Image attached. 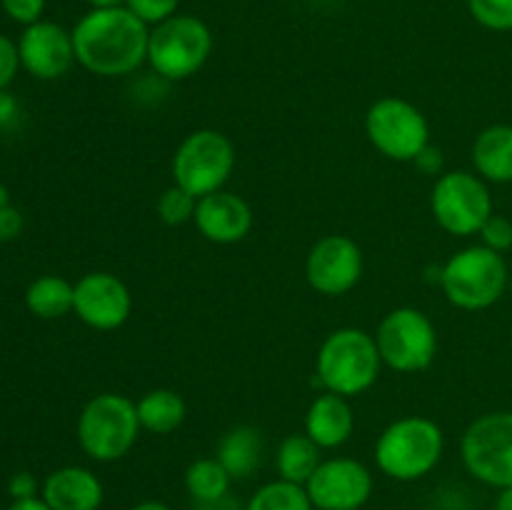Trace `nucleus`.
<instances>
[{
  "mask_svg": "<svg viewBox=\"0 0 512 510\" xmlns=\"http://www.w3.org/2000/svg\"><path fill=\"white\" fill-rule=\"evenodd\" d=\"M235 163H238V153L228 135L215 128H198L185 135L175 148L170 173H173L175 185L200 200L205 195L225 190Z\"/></svg>",
  "mask_w": 512,
  "mask_h": 510,
  "instance_id": "obj_7",
  "label": "nucleus"
},
{
  "mask_svg": "<svg viewBox=\"0 0 512 510\" xmlns=\"http://www.w3.org/2000/svg\"><path fill=\"white\" fill-rule=\"evenodd\" d=\"M73 313L88 328L110 333L128 323L130 313H133V295L115 273L93 270L75 283Z\"/></svg>",
  "mask_w": 512,
  "mask_h": 510,
  "instance_id": "obj_14",
  "label": "nucleus"
},
{
  "mask_svg": "<svg viewBox=\"0 0 512 510\" xmlns=\"http://www.w3.org/2000/svg\"><path fill=\"white\" fill-rule=\"evenodd\" d=\"M380 358L375 335L363 328H338L320 343L315 355V375L323 390L343 398L368 393L380 378Z\"/></svg>",
  "mask_w": 512,
  "mask_h": 510,
  "instance_id": "obj_3",
  "label": "nucleus"
},
{
  "mask_svg": "<svg viewBox=\"0 0 512 510\" xmlns=\"http://www.w3.org/2000/svg\"><path fill=\"white\" fill-rule=\"evenodd\" d=\"M195 228L215 245H235L253 230V208L248 200L230 190H218L198 200L193 218Z\"/></svg>",
  "mask_w": 512,
  "mask_h": 510,
  "instance_id": "obj_16",
  "label": "nucleus"
},
{
  "mask_svg": "<svg viewBox=\"0 0 512 510\" xmlns=\"http://www.w3.org/2000/svg\"><path fill=\"white\" fill-rule=\"evenodd\" d=\"M468 10L478 25L495 33L512 30V0H468Z\"/></svg>",
  "mask_w": 512,
  "mask_h": 510,
  "instance_id": "obj_27",
  "label": "nucleus"
},
{
  "mask_svg": "<svg viewBox=\"0 0 512 510\" xmlns=\"http://www.w3.org/2000/svg\"><path fill=\"white\" fill-rule=\"evenodd\" d=\"M40 498L50 505V510H100L105 488L90 468L65 465L43 480Z\"/></svg>",
  "mask_w": 512,
  "mask_h": 510,
  "instance_id": "obj_17",
  "label": "nucleus"
},
{
  "mask_svg": "<svg viewBox=\"0 0 512 510\" xmlns=\"http://www.w3.org/2000/svg\"><path fill=\"white\" fill-rule=\"evenodd\" d=\"M510 290H512V275H510Z\"/></svg>",
  "mask_w": 512,
  "mask_h": 510,
  "instance_id": "obj_41",
  "label": "nucleus"
},
{
  "mask_svg": "<svg viewBox=\"0 0 512 510\" xmlns=\"http://www.w3.org/2000/svg\"><path fill=\"white\" fill-rule=\"evenodd\" d=\"M130 510H173L168 503H163V500H140V503H135Z\"/></svg>",
  "mask_w": 512,
  "mask_h": 510,
  "instance_id": "obj_37",
  "label": "nucleus"
},
{
  "mask_svg": "<svg viewBox=\"0 0 512 510\" xmlns=\"http://www.w3.org/2000/svg\"><path fill=\"white\" fill-rule=\"evenodd\" d=\"M480 243L495 253H508L512 248V220L505 215L493 213L480 228Z\"/></svg>",
  "mask_w": 512,
  "mask_h": 510,
  "instance_id": "obj_29",
  "label": "nucleus"
},
{
  "mask_svg": "<svg viewBox=\"0 0 512 510\" xmlns=\"http://www.w3.org/2000/svg\"><path fill=\"white\" fill-rule=\"evenodd\" d=\"M510 340H512V335H510Z\"/></svg>",
  "mask_w": 512,
  "mask_h": 510,
  "instance_id": "obj_42",
  "label": "nucleus"
},
{
  "mask_svg": "<svg viewBox=\"0 0 512 510\" xmlns=\"http://www.w3.org/2000/svg\"><path fill=\"white\" fill-rule=\"evenodd\" d=\"M213 53V33L198 15L178 13L150 28L148 65L165 83L188 80L205 68Z\"/></svg>",
  "mask_w": 512,
  "mask_h": 510,
  "instance_id": "obj_6",
  "label": "nucleus"
},
{
  "mask_svg": "<svg viewBox=\"0 0 512 510\" xmlns=\"http://www.w3.org/2000/svg\"><path fill=\"white\" fill-rule=\"evenodd\" d=\"M75 283L60 275H40L25 290V305L40 320H58L73 313Z\"/></svg>",
  "mask_w": 512,
  "mask_h": 510,
  "instance_id": "obj_22",
  "label": "nucleus"
},
{
  "mask_svg": "<svg viewBox=\"0 0 512 510\" xmlns=\"http://www.w3.org/2000/svg\"><path fill=\"white\" fill-rule=\"evenodd\" d=\"M18 68H20L18 45H15L10 38H5V35H0V90H5L10 83H13Z\"/></svg>",
  "mask_w": 512,
  "mask_h": 510,
  "instance_id": "obj_31",
  "label": "nucleus"
},
{
  "mask_svg": "<svg viewBox=\"0 0 512 510\" xmlns=\"http://www.w3.org/2000/svg\"><path fill=\"white\" fill-rule=\"evenodd\" d=\"M445 453V433L428 415H403L385 425L375 440V465L398 483H415L433 473Z\"/></svg>",
  "mask_w": 512,
  "mask_h": 510,
  "instance_id": "obj_2",
  "label": "nucleus"
},
{
  "mask_svg": "<svg viewBox=\"0 0 512 510\" xmlns=\"http://www.w3.org/2000/svg\"><path fill=\"white\" fill-rule=\"evenodd\" d=\"M365 135L388 160L413 163L430 145V123L415 103L398 95H385L365 113Z\"/></svg>",
  "mask_w": 512,
  "mask_h": 510,
  "instance_id": "obj_9",
  "label": "nucleus"
},
{
  "mask_svg": "<svg viewBox=\"0 0 512 510\" xmlns=\"http://www.w3.org/2000/svg\"><path fill=\"white\" fill-rule=\"evenodd\" d=\"M305 435L320 450L343 448L355 433V413L348 398L335 393H320L305 413Z\"/></svg>",
  "mask_w": 512,
  "mask_h": 510,
  "instance_id": "obj_18",
  "label": "nucleus"
},
{
  "mask_svg": "<svg viewBox=\"0 0 512 510\" xmlns=\"http://www.w3.org/2000/svg\"><path fill=\"white\" fill-rule=\"evenodd\" d=\"M263 450L265 440L255 425H233L230 430H225L223 438L218 440V450H215V458L223 463V468L228 470L233 480H245L260 468L263 463Z\"/></svg>",
  "mask_w": 512,
  "mask_h": 510,
  "instance_id": "obj_20",
  "label": "nucleus"
},
{
  "mask_svg": "<svg viewBox=\"0 0 512 510\" xmlns=\"http://www.w3.org/2000/svg\"><path fill=\"white\" fill-rule=\"evenodd\" d=\"M3 8L15 23H23L25 28L38 23L45 10V0H3Z\"/></svg>",
  "mask_w": 512,
  "mask_h": 510,
  "instance_id": "obj_30",
  "label": "nucleus"
},
{
  "mask_svg": "<svg viewBox=\"0 0 512 510\" xmlns=\"http://www.w3.org/2000/svg\"><path fill=\"white\" fill-rule=\"evenodd\" d=\"M20 233H23V215H20V210L13 208V205L0 208V243L15 240Z\"/></svg>",
  "mask_w": 512,
  "mask_h": 510,
  "instance_id": "obj_33",
  "label": "nucleus"
},
{
  "mask_svg": "<svg viewBox=\"0 0 512 510\" xmlns=\"http://www.w3.org/2000/svg\"><path fill=\"white\" fill-rule=\"evenodd\" d=\"M320 453L323 450L313 443L305 433H290L280 440L278 453H275V470H278L280 480L288 483L305 485L315 468L320 465Z\"/></svg>",
  "mask_w": 512,
  "mask_h": 510,
  "instance_id": "obj_23",
  "label": "nucleus"
},
{
  "mask_svg": "<svg viewBox=\"0 0 512 510\" xmlns=\"http://www.w3.org/2000/svg\"><path fill=\"white\" fill-rule=\"evenodd\" d=\"M178 5L180 0H125V8L138 15L148 28H155V25L178 15Z\"/></svg>",
  "mask_w": 512,
  "mask_h": 510,
  "instance_id": "obj_28",
  "label": "nucleus"
},
{
  "mask_svg": "<svg viewBox=\"0 0 512 510\" xmlns=\"http://www.w3.org/2000/svg\"><path fill=\"white\" fill-rule=\"evenodd\" d=\"M70 33L75 63L100 78H125L148 63L150 28L125 5L90 8Z\"/></svg>",
  "mask_w": 512,
  "mask_h": 510,
  "instance_id": "obj_1",
  "label": "nucleus"
},
{
  "mask_svg": "<svg viewBox=\"0 0 512 510\" xmlns=\"http://www.w3.org/2000/svg\"><path fill=\"white\" fill-rule=\"evenodd\" d=\"M15 115H18V103H15L13 95L0 90V125L13 123Z\"/></svg>",
  "mask_w": 512,
  "mask_h": 510,
  "instance_id": "obj_35",
  "label": "nucleus"
},
{
  "mask_svg": "<svg viewBox=\"0 0 512 510\" xmlns=\"http://www.w3.org/2000/svg\"><path fill=\"white\" fill-rule=\"evenodd\" d=\"M8 510H50V505L43 498H28V500H13Z\"/></svg>",
  "mask_w": 512,
  "mask_h": 510,
  "instance_id": "obj_36",
  "label": "nucleus"
},
{
  "mask_svg": "<svg viewBox=\"0 0 512 510\" xmlns=\"http://www.w3.org/2000/svg\"><path fill=\"white\" fill-rule=\"evenodd\" d=\"M8 493L13 500H28L38 498V480H35L33 473L28 470H20L13 478L8 480Z\"/></svg>",
  "mask_w": 512,
  "mask_h": 510,
  "instance_id": "obj_32",
  "label": "nucleus"
},
{
  "mask_svg": "<svg viewBox=\"0 0 512 510\" xmlns=\"http://www.w3.org/2000/svg\"><path fill=\"white\" fill-rule=\"evenodd\" d=\"M230 483H233V478L215 455L193 460L185 470V490L195 505H210L228 498Z\"/></svg>",
  "mask_w": 512,
  "mask_h": 510,
  "instance_id": "obj_24",
  "label": "nucleus"
},
{
  "mask_svg": "<svg viewBox=\"0 0 512 510\" xmlns=\"http://www.w3.org/2000/svg\"><path fill=\"white\" fill-rule=\"evenodd\" d=\"M495 510H512V488L498 490V500H495Z\"/></svg>",
  "mask_w": 512,
  "mask_h": 510,
  "instance_id": "obj_38",
  "label": "nucleus"
},
{
  "mask_svg": "<svg viewBox=\"0 0 512 510\" xmlns=\"http://www.w3.org/2000/svg\"><path fill=\"white\" fill-rule=\"evenodd\" d=\"M380 358L395 373H423L438 355V330L435 323L413 305L393 308L375 333Z\"/></svg>",
  "mask_w": 512,
  "mask_h": 510,
  "instance_id": "obj_10",
  "label": "nucleus"
},
{
  "mask_svg": "<svg viewBox=\"0 0 512 510\" xmlns=\"http://www.w3.org/2000/svg\"><path fill=\"white\" fill-rule=\"evenodd\" d=\"M438 283L450 305L478 313L503 298L510 288V270L503 253L478 243L455 250L440 268Z\"/></svg>",
  "mask_w": 512,
  "mask_h": 510,
  "instance_id": "obj_4",
  "label": "nucleus"
},
{
  "mask_svg": "<svg viewBox=\"0 0 512 510\" xmlns=\"http://www.w3.org/2000/svg\"><path fill=\"white\" fill-rule=\"evenodd\" d=\"M5 205H10V193H8V188L0 183V208H5Z\"/></svg>",
  "mask_w": 512,
  "mask_h": 510,
  "instance_id": "obj_40",
  "label": "nucleus"
},
{
  "mask_svg": "<svg viewBox=\"0 0 512 510\" xmlns=\"http://www.w3.org/2000/svg\"><path fill=\"white\" fill-rule=\"evenodd\" d=\"M90 8H118V5H125V0H85Z\"/></svg>",
  "mask_w": 512,
  "mask_h": 510,
  "instance_id": "obj_39",
  "label": "nucleus"
},
{
  "mask_svg": "<svg viewBox=\"0 0 512 510\" xmlns=\"http://www.w3.org/2000/svg\"><path fill=\"white\" fill-rule=\"evenodd\" d=\"M20 65L38 80H58L73 68V33L50 20L28 25L18 43Z\"/></svg>",
  "mask_w": 512,
  "mask_h": 510,
  "instance_id": "obj_15",
  "label": "nucleus"
},
{
  "mask_svg": "<svg viewBox=\"0 0 512 510\" xmlns=\"http://www.w3.org/2000/svg\"><path fill=\"white\" fill-rule=\"evenodd\" d=\"M473 168L485 183H512V125L495 123L473 143Z\"/></svg>",
  "mask_w": 512,
  "mask_h": 510,
  "instance_id": "obj_19",
  "label": "nucleus"
},
{
  "mask_svg": "<svg viewBox=\"0 0 512 510\" xmlns=\"http://www.w3.org/2000/svg\"><path fill=\"white\" fill-rule=\"evenodd\" d=\"M413 165L420 173L435 175V178H438V175H443V153H440L438 148H433V145H428V148L413 160Z\"/></svg>",
  "mask_w": 512,
  "mask_h": 510,
  "instance_id": "obj_34",
  "label": "nucleus"
},
{
  "mask_svg": "<svg viewBox=\"0 0 512 510\" xmlns=\"http://www.w3.org/2000/svg\"><path fill=\"white\" fill-rule=\"evenodd\" d=\"M430 213L435 223L455 238L478 235L495 213L488 183L470 170H448L435 178L430 190Z\"/></svg>",
  "mask_w": 512,
  "mask_h": 510,
  "instance_id": "obj_8",
  "label": "nucleus"
},
{
  "mask_svg": "<svg viewBox=\"0 0 512 510\" xmlns=\"http://www.w3.org/2000/svg\"><path fill=\"white\" fill-rule=\"evenodd\" d=\"M243 510H315V505L310 503L305 485L278 478L260 485Z\"/></svg>",
  "mask_w": 512,
  "mask_h": 510,
  "instance_id": "obj_25",
  "label": "nucleus"
},
{
  "mask_svg": "<svg viewBox=\"0 0 512 510\" xmlns=\"http://www.w3.org/2000/svg\"><path fill=\"white\" fill-rule=\"evenodd\" d=\"M140 420L135 400L123 393H98L83 405L78 415V445L95 463L123 460L140 438Z\"/></svg>",
  "mask_w": 512,
  "mask_h": 510,
  "instance_id": "obj_5",
  "label": "nucleus"
},
{
  "mask_svg": "<svg viewBox=\"0 0 512 510\" xmlns=\"http://www.w3.org/2000/svg\"><path fill=\"white\" fill-rule=\"evenodd\" d=\"M305 490L315 510H360L373 495L375 478L365 463L338 455L320 460Z\"/></svg>",
  "mask_w": 512,
  "mask_h": 510,
  "instance_id": "obj_12",
  "label": "nucleus"
},
{
  "mask_svg": "<svg viewBox=\"0 0 512 510\" xmlns=\"http://www.w3.org/2000/svg\"><path fill=\"white\" fill-rule=\"evenodd\" d=\"M460 458L478 483L512 488V410L475 418L460 438Z\"/></svg>",
  "mask_w": 512,
  "mask_h": 510,
  "instance_id": "obj_11",
  "label": "nucleus"
},
{
  "mask_svg": "<svg viewBox=\"0 0 512 510\" xmlns=\"http://www.w3.org/2000/svg\"><path fill=\"white\" fill-rule=\"evenodd\" d=\"M140 428L153 435H170L188 418L183 395L173 388H153L135 400Z\"/></svg>",
  "mask_w": 512,
  "mask_h": 510,
  "instance_id": "obj_21",
  "label": "nucleus"
},
{
  "mask_svg": "<svg viewBox=\"0 0 512 510\" xmlns=\"http://www.w3.org/2000/svg\"><path fill=\"white\" fill-rule=\"evenodd\" d=\"M363 278V250L350 235H325L305 258V280L325 298L350 293Z\"/></svg>",
  "mask_w": 512,
  "mask_h": 510,
  "instance_id": "obj_13",
  "label": "nucleus"
},
{
  "mask_svg": "<svg viewBox=\"0 0 512 510\" xmlns=\"http://www.w3.org/2000/svg\"><path fill=\"white\" fill-rule=\"evenodd\" d=\"M195 208H198V198L183 190L180 185H170L160 193L158 203H155V213L170 228H178V225L190 223L195 218Z\"/></svg>",
  "mask_w": 512,
  "mask_h": 510,
  "instance_id": "obj_26",
  "label": "nucleus"
}]
</instances>
